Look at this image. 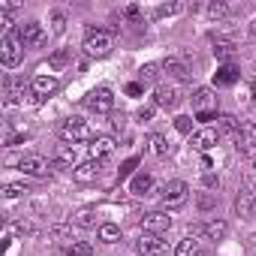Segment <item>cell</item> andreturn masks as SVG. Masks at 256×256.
<instances>
[{
	"label": "cell",
	"instance_id": "ac0fdd59",
	"mask_svg": "<svg viewBox=\"0 0 256 256\" xmlns=\"http://www.w3.org/2000/svg\"><path fill=\"white\" fill-rule=\"evenodd\" d=\"M235 148L241 151V154H247V157H253L256 154V126H241V133L235 136Z\"/></svg>",
	"mask_w": 256,
	"mask_h": 256
},
{
	"label": "cell",
	"instance_id": "b9f144b4",
	"mask_svg": "<svg viewBox=\"0 0 256 256\" xmlns=\"http://www.w3.org/2000/svg\"><path fill=\"white\" fill-rule=\"evenodd\" d=\"M202 124H208V120H217V112H208V114H196Z\"/></svg>",
	"mask_w": 256,
	"mask_h": 256
},
{
	"label": "cell",
	"instance_id": "277c9868",
	"mask_svg": "<svg viewBox=\"0 0 256 256\" xmlns=\"http://www.w3.org/2000/svg\"><path fill=\"white\" fill-rule=\"evenodd\" d=\"M16 30H18V36H22L24 48H40V46H46V40H48L40 22H24V24H18Z\"/></svg>",
	"mask_w": 256,
	"mask_h": 256
},
{
	"label": "cell",
	"instance_id": "9c48e42d",
	"mask_svg": "<svg viewBox=\"0 0 256 256\" xmlns=\"http://www.w3.org/2000/svg\"><path fill=\"white\" fill-rule=\"evenodd\" d=\"M100 172H102V160H84V163H78L72 169V178L78 184H94L100 178Z\"/></svg>",
	"mask_w": 256,
	"mask_h": 256
},
{
	"label": "cell",
	"instance_id": "ee69618b",
	"mask_svg": "<svg viewBox=\"0 0 256 256\" xmlns=\"http://www.w3.org/2000/svg\"><path fill=\"white\" fill-rule=\"evenodd\" d=\"M250 96H253V102H256V82L250 84Z\"/></svg>",
	"mask_w": 256,
	"mask_h": 256
},
{
	"label": "cell",
	"instance_id": "d4e9b609",
	"mask_svg": "<svg viewBox=\"0 0 256 256\" xmlns=\"http://www.w3.org/2000/svg\"><path fill=\"white\" fill-rule=\"evenodd\" d=\"M96 235H100V241H102V244H114V241H120V229H118L114 223H100Z\"/></svg>",
	"mask_w": 256,
	"mask_h": 256
},
{
	"label": "cell",
	"instance_id": "2e32d148",
	"mask_svg": "<svg viewBox=\"0 0 256 256\" xmlns=\"http://www.w3.org/2000/svg\"><path fill=\"white\" fill-rule=\"evenodd\" d=\"M163 72H166L169 78H175V82H190V66H187L181 58H169V60H163Z\"/></svg>",
	"mask_w": 256,
	"mask_h": 256
},
{
	"label": "cell",
	"instance_id": "e0dca14e",
	"mask_svg": "<svg viewBox=\"0 0 256 256\" xmlns=\"http://www.w3.org/2000/svg\"><path fill=\"white\" fill-rule=\"evenodd\" d=\"M88 151H90V160H102V157H108L114 151V139L112 136H94Z\"/></svg>",
	"mask_w": 256,
	"mask_h": 256
},
{
	"label": "cell",
	"instance_id": "836d02e7",
	"mask_svg": "<svg viewBox=\"0 0 256 256\" xmlns=\"http://www.w3.org/2000/svg\"><path fill=\"white\" fill-rule=\"evenodd\" d=\"M70 256H94V244H88V241H76V244L70 247Z\"/></svg>",
	"mask_w": 256,
	"mask_h": 256
},
{
	"label": "cell",
	"instance_id": "603a6c76",
	"mask_svg": "<svg viewBox=\"0 0 256 256\" xmlns=\"http://www.w3.org/2000/svg\"><path fill=\"white\" fill-rule=\"evenodd\" d=\"M214 54H217V60H226V64H229V60L235 58V42L217 36V40H214Z\"/></svg>",
	"mask_w": 256,
	"mask_h": 256
},
{
	"label": "cell",
	"instance_id": "d6a6232c",
	"mask_svg": "<svg viewBox=\"0 0 256 256\" xmlns=\"http://www.w3.org/2000/svg\"><path fill=\"white\" fill-rule=\"evenodd\" d=\"M196 205H199V211H214V208H217V196H214V193H202V196L196 199Z\"/></svg>",
	"mask_w": 256,
	"mask_h": 256
},
{
	"label": "cell",
	"instance_id": "4316f807",
	"mask_svg": "<svg viewBox=\"0 0 256 256\" xmlns=\"http://www.w3.org/2000/svg\"><path fill=\"white\" fill-rule=\"evenodd\" d=\"M76 226H82V229H100V226H96V211H94V208L78 211V214H76Z\"/></svg>",
	"mask_w": 256,
	"mask_h": 256
},
{
	"label": "cell",
	"instance_id": "7bdbcfd3",
	"mask_svg": "<svg viewBox=\"0 0 256 256\" xmlns=\"http://www.w3.org/2000/svg\"><path fill=\"white\" fill-rule=\"evenodd\" d=\"M124 16H126V18H139V6H126Z\"/></svg>",
	"mask_w": 256,
	"mask_h": 256
},
{
	"label": "cell",
	"instance_id": "60d3db41",
	"mask_svg": "<svg viewBox=\"0 0 256 256\" xmlns=\"http://www.w3.org/2000/svg\"><path fill=\"white\" fill-rule=\"evenodd\" d=\"M154 118V106H145V108H139V120H151Z\"/></svg>",
	"mask_w": 256,
	"mask_h": 256
},
{
	"label": "cell",
	"instance_id": "f546056e",
	"mask_svg": "<svg viewBox=\"0 0 256 256\" xmlns=\"http://www.w3.org/2000/svg\"><path fill=\"white\" fill-rule=\"evenodd\" d=\"M178 12H184V4H163L154 12V18H166V16H178Z\"/></svg>",
	"mask_w": 256,
	"mask_h": 256
},
{
	"label": "cell",
	"instance_id": "4fadbf2b",
	"mask_svg": "<svg viewBox=\"0 0 256 256\" xmlns=\"http://www.w3.org/2000/svg\"><path fill=\"white\" fill-rule=\"evenodd\" d=\"M193 108H196V114L217 112V96H214V90H211V88H199V90L193 94Z\"/></svg>",
	"mask_w": 256,
	"mask_h": 256
},
{
	"label": "cell",
	"instance_id": "484cf974",
	"mask_svg": "<svg viewBox=\"0 0 256 256\" xmlns=\"http://www.w3.org/2000/svg\"><path fill=\"white\" fill-rule=\"evenodd\" d=\"M217 126H220V133H232V136L241 133V124L232 114H217Z\"/></svg>",
	"mask_w": 256,
	"mask_h": 256
},
{
	"label": "cell",
	"instance_id": "9a60e30c",
	"mask_svg": "<svg viewBox=\"0 0 256 256\" xmlns=\"http://www.w3.org/2000/svg\"><path fill=\"white\" fill-rule=\"evenodd\" d=\"M196 232H202V235H205L208 241H223V238L229 235V223H226V220H217V217H214V220L202 223V226H199Z\"/></svg>",
	"mask_w": 256,
	"mask_h": 256
},
{
	"label": "cell",
	"instance_id": "1f68e13d",
	"mask_svg": "<svg viewBox=\"0 0 256 256\" xmlns=\"http://www.w3.org/2000/svg\"><path fill=\"white\" fill-rule=\"evenodd\" d=\"M52 30L54 34H64L66 30V12H60V10L52 12Z\"/></svg>",
	"mask_w": 256,
	"mask_h": 256
},
{
	"label": "cell",
	"instance_id": "4dcf8cb0",
	"mask_svg": "<svg viewBox=\"0 0 256 256\" xmlns=\"http://www.w3.org/2000/svg\"><path fill=\"white\" fill-rule=\"evenodd\" d=\"M175 130H178V133H184V136H190V133H193V118L178 114V118H175Z\"/></svg>",
	"mask_w": 256,
	"mask_h": 256
},
{
	"label": "cell",
	"instance_id": "d6986e66",
	"mask_svg": "<svg viewBox=\"0 0 256 256\" xmlns=\"http://www.w3.org/2000/svg\"><path fill=\"white\" fill-rule=\"evenodd\" d=\"M238 76H241V72H238L235 64H223V66L214 72V84H217V88H232V84L238 82Z\"/></svg>",
	"mask_w": 256,
	"mask_h": 256
},
{
	"label": "cell",
	"instance_id": "74e56055",
	"mask_svg": "<svg viewBox=\"0 0 256 256\" xmlns=\"http://www.w3.org/2000/svg\"><path fill=\"white\" fill-rule=\"evenodd\" d=\"M202 184H205L208 190H220V178H217V175H211V172H205V178H202Z\"/></svg>",
	"mask_w": 256,
	"mask_h": 256
},
{
	"label": "cell",
	"instance_id": "f1b7e54d",
	"mask_svg": "<svg viewBox=\"0 0 256 256\" xmlns=\"http://www.w3.org/2000/svg\"><path fill=\"white\" fill-rule=\"evenodd\" d=\"M208 16L211 18H226L229 16V4L226 0H214V4H208Z\"/></svg>",
	"mask_w": 256,
	"mask_h": 256
},
{
	"label": "cell",
	"instance_id": "ffe728a7",
	"mask_svg": "<svg viewBox=\"0 0 256 256\" xmlns=\"http://www.w3.org/2000/svg\"><path fill=\"white\" fill-rule=\"evenodd\" d=\"M151 190H154V178L148 172L133 175V181H130V193L133 196H151Z\"/></svg>",
	"mask_w": 256,
	"mask_h": 256
},
{
	"label": "cell",
	"instance_id": "f35d334b",
	"mask_svg": "<svg viewBox=\"0 0 256 256\" xmlns=\"http://www.w3.org/2000/svg\"><path fill=\"white\" fill-rule=\"evenodd\" d=\"M142 90H145V84H142V82H133V84H126V94H130V96H139Z\"/></svg>",
	"mask_w": 256,
	"mask_h": 256
},
{
	"label": "cell",
	"instance_id": "bcb514c9",
	"mask_svg": "<svg viewBox=\"0 0 256 256\" xmlns=\"http://www.w3.org/2000/svg\"><path fill=\"white\" fill-rule=\"evenodd\" d=\"M253 166H256V154H253Z\"/></svg>",
	"mask_w": 256,
	"mask_h": 256
},
{
	"label": "cell",
	"instance_id": "f6af8a7d",
	"mask_svg": "<svg viewBox=\"0 0 256 256\" xmlns=\"http://www.w3.org/2000/svg\"><path fill=\"white\" fill-rule=\"evenodd\" d=\"M247 30H250V36H256V22H250V28H247Z\"/></svg>",
	"mask_w": 256,
	"mask_h": 256
},
{
	"label": "cell",
	"instance_id": "8d00e7d4",
	"mask_svg": "<svg viewBox=\"0 0 256 256\" xmlns=\"http://www.w3.org/2000/svg\"><path fill=\"white\" fill-rule=\"evenodd\" d=\"M24 193H28V187H22V184H10V187L4 190L6 199H18V196H24Z\"/></svg>",
	"mask_w": 256,
	"mask_h": 256
},
{
	"label": "cell",
	"instance_id": "83f0119b",
	"mask_svg": "<svg viewBox=\"0 0 256 256\" xmlns=\"http://www.w3.org/2000/svg\"><path fill=\"white\" fill-rule=\"evenodd\" d=\"M175 256H202V250H199V244H196L193 238H184V241L175 247Z\"/></svg>",
	"mask_w": 256,
	"mask_h": 256
},
{
	"label": "cell",
	"instance_id": "44dd1931",
	"mask_svg": "<svg viewBox=\"0 0 256 256\" xmlns=\"http://www.w3.org/2000/svg\"><path fill=\"white\" fill-rule=\"evenodd\" d=\"M235 211H238L241 217H253V214H256V193L241 190L238 199H235Z\"/></svg>",
	"mask_w": 256,
	"mask_h": 256
},
{
	"label": "cell",
	"instance_id": "cb8c5ba5",
	"mask_svg": "<svg viewBox=\"0 0 256 256\" xmlns=\"http://www.w3.org/2000/svg\"><path fill=\"white\" fill-rule=\"evenodd\" d=\"M148 145H151V151H154L157 157H166V154L172 151L169 139H166V136H160V133H151V136H148Z\"/></svg>",
	"mask_w": 256,
	"mask_h": 256
},
{
	"label": "cell",
	"instance_id": "8992f818",
	"mask_svg": "<svg viewBox=\"0 0 256 256\" xmlns=\"http://www.w3.org/2000/svg\"><path fill=\"white\" fill-rule=\"evenodd\" d=\"M84 102H88L90 112H96V114H108V112L114 108V94H112L108 88H96V90L88 94Z\"/></svg>",
	"mask_w": 256,
	"mask_h": 256
},
{
	"label": "cell",
	"instance_id": "8fae6325",
	"mask_svg": "<svg viewBox=\"0 0 256 256\" xmlns=\"http://www.w3.org/2000/svg\"><path fill=\"white\" fill-rule=\"evenodd\" d=\"M54 166L58 169H76L78 166V145H58L54 148Z\"/></svg>",
	"mask_w": 256,
	"mask_h": 256
},
{
	"label": "cell",
	"instance_id": "3957f363",
	"mask_svg": "<svg viewBox=\"0 0 256 256\" xmlns=\"http://www.w3.org/2000/svg\"><path fill=\"white\" fill-rule=\"evenodd\" d=\"M60 136H64L66 145H78V142H88L90 139V126L82 118H66L60 124Z\"/></svg>",
	"mask_w": 256,
	"mask_h": 256
},
{
	"label": "cell",
	"instance_id": "ba28073f",
	"mask_svg": "<svg viewBox=\"0 0 256 256\" xmlns=\"http://www.w3.org/2000/svg\"><path fill=\"white\" fill-rule=\"evenodd\" d=\"M154 102L160 106V108H178L181 106V88L178 84H160L157 90H154Z\"/></svg>",
	"mask_w": 256,
	"mask_h": 256
},
{
	"label": "cell",
	"instance_id": "5bb4252c",
	"mask_svg": "<svg viewBox=\"0 0 256 256\" xmlns=\"http://www.w3.org/2000/svg\"><path fill=\"white\" fill-rule=\"evenodd\" d=\"M139 253L142 256H166L169 253V244L163 241V235H145L139 241Z\"/></svg>",
	"mask_w": 256,
	"mask_h": 256
},
{
	"label": "cell",
	"instance_id": "52a82bcc",
	"mask_svg": "<svg viewBox=\"0 0 256 256\" xmlns=\"http://www.w3.org/2000/svg\"><path fill=\"white\" fill-rule=\"evenodd\" d=\"M187 196H190V187H187V181H169L166 187H163V202H166V208H178V205H184L187 202Z\"/></svg>",
	"mask_w": 256,
	"mask_h": 256
},
{
	"label": "cell",
	"instance_id": "5b68a950",
	"mask_svg": "<svg viewBox=\"0 0 256 256\" xmlns=\"http://www.w3.org/2000/svg\"><path fill=\"white\" fill-rule=\"evenodd\" d=\"M142 229H145V235H163V232H169L172 229L169 211H148L142 217Z\"/></svg>",
	"mask_w": 256,
	"mask_h": 256
},
{
	"label": "cell",
	"instance_id": "6da1fadb",
	"mask_svg": "<svg viewBox=\"0 0 256 256\" xmlns=\"http://www.w3.org/2000/svg\"><path fill=\"white\" fill-rule=\"evenodd\" d=\"M82 48H84L88 58H96V60L108 58L112 54V34H108V28H90Z\"/></svg>",
	"mask_w": 256,
	"mask_h": 256
},
{
	"label": "cell",
	"instance_id": "30bf717a",
	"mask_svg": "<svg viewBox=\"0 0 256 256\" xmlns=\"http://www.w3.org/2000/svg\"><path fill=\"white\" fill-rule=\"evenodd\" d=\"M30 90L36 94V100H48V96H54V94L60 90V82H58L54 76H36V78L30 82Z\"/></svg>",
	"mask_w": 256,
	"mask_h": 256
},
{
	"label": "cell",
	"instance_id": "7a4b0ae2",
	"mask_svg": "<svg viewBox=\"0 0 256 256\" xmlns=\"http://www.w3.org/2000/svg\"><path fill=\"white\" fill-rule=\"evenodd\" d=\"M22 60H24V42H22L18 30L4 34V40H0V64L12 70V66H18Z\"/></svg>",
	"mask_w": 256,
	"mask_h": 256
},
{
	"label": "cell",
	"instance_id": "d590c367",
	"mask_svg": "<svg viewBox=\"0 0 256 256\" xmlns=\"http://www.w3.org/2000/svg\"><path fill=\"white\" fill-rule=\"evenodd\" d=\"M160 70H163V66H157V64H148V66H142V70H139V72H142V84H145V82H154Z\"/></svg>",
	"mask_w": 256,
	"mask_h": 256
},
{
	"label": "cell",
	"instance_id": "7402d4cb",
	"mask_svg": "<svg viewBox=\"0 0 256 256\" xmlns=\"http://www.w3.org/2000/svg\"><path fill=\"white\" fill-rule=\"evenodd\" d=\"M217 145V130H199L193 133V148L196 151H211Z\"/></svg>",
	"mask_w": 256,
	"mask_h": 256
},
{
	"label": "cell",
	"instance_id": "7c38bea8",
	"mask_svg": "<svg viewBox=\"0 0 256 256\" xmlns=\"http://www.w3.org/2000/svg\"><path fill=\"white\" fill-rule=\"evenodd\" d=\"M18 169L28 175V178H46L48 175V160L46 157H22V163H18Z\"/></svg>",
	"mask_w": 256,
	"mask_h": 256
},
{
	"label": "cell",
	"instance_id": "7dc6e473",
	"mask_svg": "<svg viewBox=\"0 0 256 256\" xmlns=\"http://www.w3.org/2000/svg\"><path fill=\"white\" fill-rule=\"evenodd\" d=\"M253 6H256V4H253Z\"/></svg>",
	"mask_w": 256,
	"mask_h": 256
},
{
	"label": "cell",
	"instance_id": "e575fe53",
	"mask_svg": "<svg viewBox=\"0 0 256 256\" xmlns=\"http://www.w3.org/2000/svg\"><path fill=\"white\" fill-rule=\"evenodd\" d=\"M66 64H70V52H54L52 60H48V70H60V66H66Z\"/></svg>",
	"mask_w": 256,
	"mask_h": 256
},
{
	"label": "cell",
	"instance_id": "ab89813d",
	"mask_svg": "<svg viewBox=\"0 0 256 256\" xmlns=\"http://www.w3.org/2000/svg\"><path fill=\"white\" fill-rule=\"evenodd\" d=\"M136 166H139V160H126V163L120 166V178H124V175H130V172H133Z\"/></svg>",
	"mask_w": 256,
	"mask_h": 256
}]
</instances>
